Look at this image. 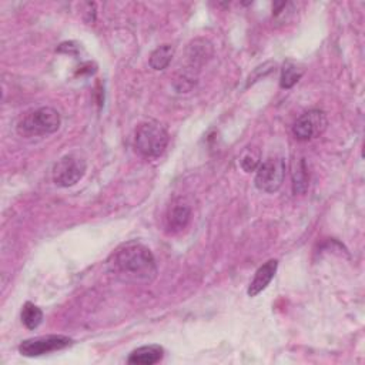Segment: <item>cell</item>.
Here are the masks:
<instances>
[{"label":"cell","mask_w":365,"mask_h":365,"mask_svg":"<svg viewBox=\"0 0 365 365\" xmlns=\"http://www.w3.org/2000/svg\"><path fill=\"white\" fill-rule=\"evenodd\" d=\"M108 268L123 282L150 284L157 277L153 252L137 241L118 247L108 259Z\"/></svg>","instance_id":"obj_1"},{"label":"cell","mask_w":365,"mask_h":365,"mask_svg":"<svg viewBox=\"0 0 365 365\" xmlns=\"http://www.w3.org/2000/svg\"><path fill=\"white\" fill-rule=\"evenodd\" d=\"M167 144L168 133L158 121H145L137 127L134 147L141 155L148 158L158 157L164 153Z\"/></svg>","instance_id":"obj_2"},{"label":"cell","mask_w":365,"mask_h":365,"mask_svg":"<svg viewBox=\"0 0 365 365\" xmlns=\"http://www.w3.org/2000/svg\"><path fill=\"white\" fill-rule=\"evenodd\" d=\"M60 124L61 118L57 110L53 107H40L23 115L17 124V131L24 137L47 135L56 133Z\"/></svg>","instance_id":"obj_3"},{"label":"cell","mask_w":365,"mask_h":365,"mask_svg":"<svg viewBox=\"0 0 365 365\" xmlns=\"http://www.w3.org/2000/svg\"><path fill=\"white\" fill-rule=\"evenodd\" d=\"M87 161L78 151L63 155L53 167V181L58 187H71L77 184L86 174Z\"/></svg>","instance_id":"obj_4"},{"label":"cell","mask_w":365,"mask_h":365,"mask_svg":"<svg viewBox=\"0 0 365 365\" xmlns=\"http://www.w3.org/2000/svg\"><path fill=\"white\" fill-rule=\"evenodd\" d=\"M285 178V160L269 157L261 163L255 174V187L264 192H275L281 188Z\"/></svg>","instance_id":"obj_5"},{"label":"cell","mask_w":365,"mask_h":365,"mask_svg":"<svg viewBox=\"0 0 365 365\" xmlns=\"http://www.w3.org/2000/svg\"><path fill=\"white\" fill-rule=\"evenodd\" d=\"M70 345H73V339L66 335H44L23 341L19 345V352L24 356H40L66 349Z\"/></svg>","instance_id":"obj_6"},{"label":"cell","mask_w":365,"mask_h":365,"mask_svg":"<svg viewBox=\"0 0 365 365\" xmlns=\"http://www.w3.org/2000/svg\"><path fill=\"white\" fill-rule=\"evenodd\" d=\"M327 125L328 120L322 110H309L295 120L292 134L299 141H308L319 137L327 130Z\"/></svg>","instance_id":"obj_7"},{"label":"cell","mask_w":365,"mask_h":365,"mask_svg":"<svg viewBox=\"0 0 365 365\" xmlns=\"http://www.w3.org/2000/svg\"><path fill=\"white\" fill-rule=\"evenodd\" d=\"M190 218L191 207L188 205V202L184 201L182 198H175L167 210L165 225L170 232H180L188 225Z\"/></svg>","instance_id":"obj_8"},{"label":"cell","mask_w":365,"mask_h":365,"mask_svg":"<svg viewBox=\"0 0 365 365\" xmlns=\"http://www.w3.org/2000/svg\"><path fill=\"white\" fill-rule=\"evenodd\" d=\"M277 268H278V261L277 259H268L264 265H261L257 269L252 281L250 282L247 294L250 297H255L261 291H264L268 287V284L271 282V279L274 278V275L277 272Z\"/></svg>","instance_id":"obj_9"},{"label":"cell","mask_w":365,"mask_h":365,"mask_svg":"<svg viewBox=\"0 0 365 365\" xmlns=\"http://www.w3.org/2000/svg\"><path fill=\"white\" fill-rule=\"evenodd\" d=\"M164 349L160 345H144L134 349L127 362L134 365H153L163 359Z\"/></svg>","instance_id":"obj_10"},{"label":"cell","mask_w":365,"mask_h":365,"mask_svg":"<svg viewBox=\"0 0 365 365\" xmlns=\"http://www.w3.org/2000/svg\"><path fill=\"white\" fill-rule=\"evenodd\" d=\"M304 74V67L292 60H287L282 64L281 68V77H279V86L282 88H291L294 84L299 81V78Z\"/></svg>","instance_id":"obj_11"},{"label":"cell","mask_w":365,"mask_h":365,"mask_svg":"<svg viewBox=\"0 0 365 365\" xmlns=\"http://www.w3.org/2000/svg\"><path fill=\"white\" fill-rule=\"evenodd\" d=\"M174 56V47L171 44H161L150 54V67L154 70H164Z\"/></svg>","instance_id":"obj_12"},{"label":"cell","mask_w":365,"mask_h":365,"mask_svg":"<svg viewBox=\"0 0 365 365\" xmlns=\"http://www.w3.org/2000/svg\"><path fill=\"white\" fill-rule=\"evenodd\" d=\"M309 185V173L307 164L302 160L298 161L292 171V191L294 194H305Z\"/></svg>","instance_id":"obj_13"},{"label":"cell","mask_w":365,"mask_h":365,"mask_svg":"<svg viewBox=\"0 0 365 365\" xmlns=\"http://www.w3.org/2000/svg\"><path fill=\"white\" fill-rule=\"evenodd\" d=\"M41 321H43V311L37 305L31 302H26L21 309V322L26 325V328L34 329L41 324Z\"/></svg>","instance_id":"obj_14"},{"label":"cell","mask_w":365,"mask_h":365,"mask_svg":"<svg viewBox=\"0 0 365 365\" xmlns=\"http://www.w3.org/2000/svg\"><path fill=\"white\" fill-rule=\"evenodd\" d=\"M259 160H261L259 150L257 147H247L240 155V165L245 173H251L258 168V165L261 164Z\"/></svg>","instance_id":"obj_15"},{"label":"cell","mask_w":365,"mask_h":365,"mask_svg":"<svg viewBox=\"0 0 365 365\" xmlns=\"http://www.w3.org/2000/svg\"><path fill=\"white\" fill-rule=\"evenodd\" d=\"M292 14H294V3H289V1H278V3H274L272 16L275 17L277 21H279V23H287V21H289V19H291Z\"/></svg>","instance_id":"obj_16"}]
</instances>
